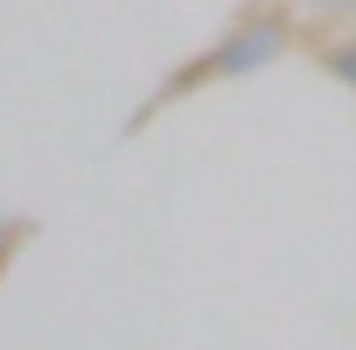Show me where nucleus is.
Returning <instances> with one entry per match:
<instances>
[{
  "mask_svg": "<svg viewBox=\"0 0 356 350\" xmlns=\"http://www.w3.org/2000/svg\"><path fill=\"white\" fill-rule=\"evenodd\" d=\"M317 60H323V66H330V73H337V79H343V86H356V40H337V47H323V53H317Z\"/></svg>",
  "mask_w": 356,
  "mask_h": 350,
  "instance_id": "f03ea898",
  "label": "nucleus"
},
{
  "mask_svg": "<svg viewBox=\"0 0 356 350\" xmlns=\"http://www.w3.org/2000/svg\"><path fill=\"white\" fill-rule=\"evenodd\" d=\"M291 47V20L284 13H251V20L238 26L231 40H218L211 53H204L198 66H185V73L172 79V93H185V86H198V79H218V73H257V66H270L277 53Z\"/></svg>",
  "mask_w": 356,
  "mask_h": 350,
  "instance_id": "f257e3e1",
  "label": "nucleus"
}]
</instances>
